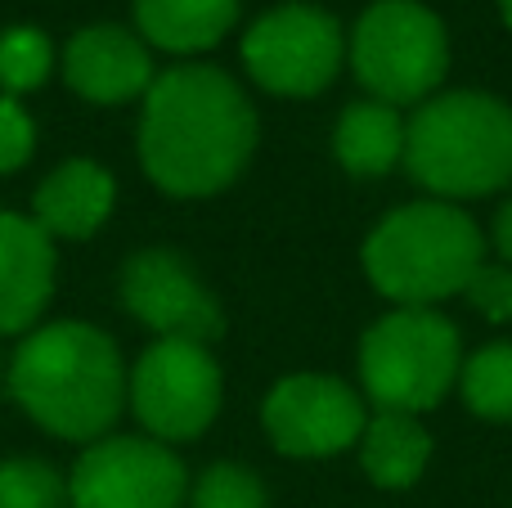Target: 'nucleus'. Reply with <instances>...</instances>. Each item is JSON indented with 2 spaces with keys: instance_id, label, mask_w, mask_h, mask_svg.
<instances>
[{
  "instance_id": "f257e3e1",
  "label": "nucleus",
  "mask_w": 512,
  "mask_h": 508,
  "mask_svg": "<svg viewBox=\"0 0 512 508\" xmlns=\"http://www.w3.org/2000/svg\"><path fill=\"white\" fill-rule=\"evenodd\" d=\"M248 90L216 63H171L140 99V167L171 198H212L248 171L256 153Z\"/></svg>"
},
{
  "instance_id": "f03ea898",
  "label": "nucleus",
  "mask_w": 512,
  "mask_h": 508,
  "mask_svg": "<svg viewBox=\"0 0 512 508\" xmlns=\"http://www.w3.org/2000/svg\"><path fill=\"white\" fill-rule=\"evenodd\" d=\"M5 383L36 428L77 446L108 437L126 410V360L86 320H54L23 333Z\"/></svg>"
},
{
  "instance_id": "7ed1b4c3",
  "label": "nucleus",
  "mask_w": 512,
  "mask_h": 508,
  "mask_svg": "<svg viewBox=\"0 0 512 508\" xmlns=\"http://www.w3.org/2000/svg\"><path fill=\"white\" fill-rule=\"evenodd\" d=\"M427 198L472 203L512 189V104L490 90H436L405 122V162Z\"/></svg>"
},
{
  "instance_id": "20e7f679",
  "label": "nucleus",
  "mask_w": 512,
  "mask_h": 508,
  "mask_svg": "<svg viewBox=\"0 0 512 508\" xmlns=\"http://www.w3.org/2000/svg\"><path fill=\"white\" fill-rule=\"evenodd\" d=\"M486 261V234L477 216L445 198L400 203L364 234V279L391 306H432L463 297L468 279Z\"/></svg>"
},
{
  "instance_id": "39448f33",
  "label": "nucleus",
  "mask_w": 512,
  "mask_h": 508,
  "mask_svg": "<svg viewBox=\"0 0 512 508\" xmlns=\"http://www.w3.org/2000/svg\"><path fill=\"white\" fill-rule=\"evenodd\" d=\"M463 338L450 315L432 306H391L364 329L355 365H360V396L373 410L418 414L445 401L459 383Z\"/></svg>"
},
{
  "instance_id": "423d86ee",
  "label": "nucleus",
  "mask_w": 512,
  "mask_h": 508,
  "mask_svg": "<svg viewBox=\"0 0 512 508\" xmlns=\"http://www.w3.org/2000/svg\"><path fill=\"white\" fill-rule=\"evenodd\" d=\"M346 63L369 99L418 108L445 86L450 27L423 0H373L346 32Z\"/></svg>"
},
{
  "instance_id": "0eeeda50",
  "label": "nucleus",
  "mask_w": 512,
  "mask_h": 508,
  "mask_svg": "<svg viewBox=\"0 0 512 508\" xmlns=\"http://www.w3.org/2000/svg\"><path fill=\"white\" fill-rule=\"evenodd\" d=\"M225 401V374L207 342L153 338L126 369V410L162 446L198 441Z\"/></svg>"
},
{
  "instance_id": "6e6552de",
  "label": "nucleus",
  "mask_w": 512,
  "mask_h": 508,
  "mask_svg": "<svg viewBox=\"0 0 512 508\" xmlns=\"http://www.w3.org/2000/svg\"><path fill=\"white\" fill-rule=\"evenodd\" d=\"M239 59L252 86L279 99H315L337 81L346 63V32L328 9L310 0H283L252 18L239 41Z\"/></svg>"
},
{
  "instance_id": "1a4fd4ad",
  "label": "nucleus",
  "mask_w": 512,
  "mask_h": 508,
  "mask_svg": "<svg viewBox=\"0 0 512 508\" xmlns=\"http://www.w3.org/2000/svg\"><path fill=\"white\" fill-rule=\"evenodd\" d=\"M180 455L144 432H108L81 446L68 473V508H185Z\"/></svg>"
},
{
  "instance_id": "9d476101",
  "label": "nucleus",
  "mask_w": 512,
  "mask_h": 508,
  "mask_svg": "<svg viewBox=\"0 0 512 508\" xmlns=\"http://www.w3.org/2000/svg\"><path fill=\"white\" fill-rule=\"evenodd\" d=\"M369 401L333 374H288L265 392L261 428L288 459H328L360 441Z\"/></svg>"
},
{
  "instance_id": "9b49d317",
  "label": "nucleus",
  "mask_w": 512,
  "mask_h": 508,
  "mask_svg": "<svg viewBox=\"0 0 512 508\" xmlns=\"http://www.w3.org/2000/svg\"><path fill=\"white\" fill-rule=\"evenodd\" d=\"M117 297H122L126 315L140 320L153 338H185L207 342V347L221 338V302L194 275V266L171 248L131 252L117 275Z\"/></svg>"
},
{
  "instance_id": "f8f14e48",
  "label": "nucleus",
  "mask_w": 512,
  "mask_h": 508,
  "mask_svg": "<svg viewBox=\"0 0 512 508\" xmlns=\"http://www.w3.org/2000/svg\"><path fill=\"white\" fill-rule=\"evenodd\" d=\"M59 72L72 95L99 108L144 99L153 77H158L153 50L140 41L135 27L122 23H90L81 32H72L59 54Z\"/></svg>"
},
{
  "instance_id": "ddd939ff",
  "label": "nucleus",
  "mask_w": 512,
  "mask_h": 508,
  "mask_svg": "<svg viewBox=\"0 0 512 508\" xmlns=\"http://www.w3.org/2000/svg\"><path fill=\"white\" fill-rule=\"evenodd\" d=\"M59 252L27 212H0V338H23L54 297Z\"/></svg>"
},
{
  "instance_id": "4468645a",
  "label": "nucleus",
  "mask_w": 512,
  "mask_h": 508,
  "mask_svg": "<svg viewBox=\"0 0 512 508\" xmlns=\"http://www.w3.org/2000/svg\"><path fill=\"white\" fill-rule=\"evenodd\" d=\"M117 207V180L108 167L90 158H68L36 185L32 194V221L50 234L54 243H81L108 225Z\"/></svg>"
},
{
  "instance_id": "2eb2a0df",
  "label": "nucleus",
  "mask_w": 512,
  "mask_h": 508,
  "mask_svg": "<svg viewBox=\"0 0 512 508\" xmlns=\"http://www.w3.org/2000/svg\"><path fill=\"white\" fill-rule=\"evenodd\" d=\"M243 0H131L135 32L149 50L198 59L216 50L239 23Z\"/></svg>"
},
{
  "instance_id": "dca6fc26",
  "label": "nucleus",
  "mask_w": 512,
  "mask_h": 508,
  "mask_svg": "<svg viewBox=\"0 0 512 508\" xmlns=\"http://www.w3.org/2000/svg\"><path fill=\"white\" fill-rule=\"evenodd\" d=\"M355 450H360V468L373 486L409 491V486L423 482L427 464H432V432L418 414L373 410Z\"/></svg>"
},
{
  "instance_id": "f3484780",
  "label": "nucleus",
  "mask_w": 512,
  "mask_h": 508,
  "mask_svg": "<svg viewBox=\"0 0 512 508\" xmlns=\"http://www.w3.org/2000/svg\"><path fill=\"white\" fill-rule=\"evenodd\" d=\"M333 158L346 176L378 180L405 162V113L378 99H355L333 126Z\"/></svg>"
},
{
  "instance_id": "a211bd4d",
  "label": "nucleus",
  "mask_w": 512,
  "mask_h": 508,
  "mask_svg": "<svg viewBox=\"0 0 512 508\" xmlns=\"http://www.w3.org/2000/svg\"><path fill=\"white\" fill-rule=\"evenodd\" d=\"M459 396L468 414L486 423H512V342H486L459 365Z\"/></svg>"
},
{
  "instance_id": "6ab92c4d",
  "label": "nucleus",
  "mask_w": 512,
  "mask_h": 508,
  "mask_svg": "<svg viewBox=\"0 0 512 508\" xmlns=\"http://www.w3.org/2000/svg\"><path fill=\"white\" fill-rule=\"evenodd\" d=\"M59 68L54 41L32 23H18L0 32V95L23 99L32 90H41L50 81V72Z\"/></svg>"
},
{
  "instance_id": "aec40b11",
  "label": "nucleus",
  "mask_w": 512,
  "mask_h": 508,
  "mask_svg": "<svg viewBox=\"0 0 512 508\" xmlns=\"http://www.w3.org/2000/svg\"><path fill=\"white\" fill-rule=\"evenodd\" d=\"M185 508H270L265 482L239 459H216L189 482Z\"/></svg>"
},
{
  "instance_id": "412c9836",
  "label": "nucleus",
  "mask_w": 512,
  "mask_h": 508,
  "mask_svg": "<svg viewBox=\"0 0 512 508\" xmlns=\"http://www.w3.org/2000/svg\"><path fill=\"white\" fill-rule=\"evenodd\" d=\"M0 508H68V477L32 455L0 459Z\"/></svg>"
},
{
  "instance_id": "4be33fe9",
  "label": "nucleus",
  "mask_w": 512,
  "mask_h": 508,
  "mask_svg": "<svg viewBox=\"0 0 512 508\" xmlns=\"http://www.w3.org/2000/svg\"><path fill=\"white\" fill-rule=\"evenodd\" d=\"M463 302L490 324H512V266L508 261H481L477 275L463 288Z\"/></svg>"
},
{
  "instance_id": "5701e85b",
  "label": "nucleus",
  "mask_w": 512,
  "mask_h": 508,
  "mask_svg": "<svg viewBox=\"0 0 512 508\" xmlns=\"http://www.w3.org/2000/svg\"><path fill=\"white\" fill-rule=\"evenodd\" d=\"M36 149V122L23 108V99L0 95V176L18 171Z\"/></svg>"
},
{
  "instance_id": "b1692460",
  "label": "nucleus",
  "mask_w": 512,
  "mask_h": 508,
  "mask_svg": "<svg viewBox=\"0 0 512 508\" xmlns=\"http://www.w3.org/2000/svg\"><path fill=\"white\" fill-rule=\"evenodd\" d=\"M490 248H495V257L499 261H508L512 266V189H508V198L495 207V216H490Z\"/></svg>"
},
{
  "instance_id": "393cba45",
  "label": "nucleus",
  "mask_w": 512,
  "mask_h": 508,
  "mask_svg": "<svg viewBox=\"0 0 512 508\" xmlns=\"http://www.w3.org/2000/svg\"><path fill=\"white\" fill-rule=\"evenodd\" d=\"M495 9H499V18H504V27H512V0H495Z\"/></svg>"
},
{
  "instance_id": "a878e982",
  "label": "nucleus",
  "mask_w": 512,
  "mask_h": 508,
  "mask_svg": "<svg viewBox=\"0 0 512 508\" xmlns=\"http://www.w3.org/2000/svg\"><path fill=\"white\" fill-rule=\"evenodd\" d=\"M0 378H5V356H0Z\"/></svg>"
}]
</instances>
